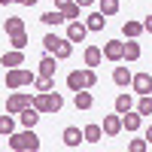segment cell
I'll return each mask as SVG.
<instances>
[{
	"mask_svg": "<svg viewBox=\"0 0 152 152\" xmlns=\"http://www.w3.org/2000/svg\"><path fill=\"white\" fill-rule=\"evenodd\" d=\"M6 146L12 149V152H37L40 149V137L34 134V128H24V131H12L9 137H6Z\"/></svg>",
	"mask_w": 152,
	"mask_h": 152,
	"instance_id": "cell-1",
	"label": "cell"
},
{
	"mask_svg": "<svg viewBox=\"0 0 152 152\" xmlns=\"http://www.w3.org/2000/svg\"><path fill=\"white\" fill-rule=\"evenodd\" d=\"M34 79H37V73L34 70H24V67H9L6 70V88H24V85H34Z\"/></svg>",
	"mask_w": 152,
	"mask_h": 152,
	"instance_id": "cell-2",
	"label": "cell"
},
{
	"mask_svg": "<svg viewBox=\"0 0 152 152\" xmlns=\"http://www.w3.org/2000/svg\"><path fill=\"white\" fill-rule=\"evenodd\" d=\"M31 104H34V94H31V91H18V88H15V91L6 97V113L18 116V113H21L24 107H31Z\"/></svg>",
	"mask_w": 152,
	"mask_h": 152,
	"instance_id": "cell-3",
	"label": "cell"
},
{
	"mask_svg": "<svg viewBox=\"0 0 152 152\" xmlns=\"http://www.w3.org/2000/svg\"><path fill=\"white\" fill-rule=\"evenodd\" d=\"M131 91L140 94H152V73H134L131 76Z\"/></svg>",
	"mask_w": 152,
	"mask_h": 152,
	"instance_id": "cell-4",
	"label": "cell"
},
{
	"mask_svg": "<svg viewBox=\"0 0 152 152\" xmlns=\"http://www.w3.org/2000/svg\"><path fill=\"white\" fill-rule=\"evenodd\" d=\"M104 58L107 61H125V43L122 40H107V46H104Z\"/></svg>",
	"mask_w": 152,
	"mask_h": 152,
	"instance_id": "cell-5",
	"label": "cell"
},
{
	"mask_svg": "<svg viewBox=\"0 0 152 152\" xmlns=\"http://www.w3.org/2000/svg\"><path fill=\"white\" fill-rule=\"evenodd\" d=\"M85 37H88V28H85V21H82V18L67 21V40H70V43H82Z\"/></svg>",
	"mask_w": 152,
	"mask_h": 152,
	"instance_id": "cell-6",
	"label": "cell"
},
{
	"mask_svg": "<svg viewBox=\"0 0 152 152\" xmlns=\"http://www.w3.org/2000/svg\"><path fill=\"white\" fill-rule=\"evenodd\" d=\"M100 128H104V134L107 137H119L125 128H122V113H113V116H104V125H100Z\"/></svg>",
	"mask_w": 152,
	"mask_h": 152,
	"instance_id": "cell-7",
	"label": "cell"
},
{
	"mask_svg": "<svg viewBox=\"0 0 152 152\" xmlns=\"http://www.w3.org/2000/svg\"><path fill=\"white\" fill-rule=\"evenodd\" d=\"M61 140H64V146L67 149H79V143H85V134L79 131V128H64V134H61Z\"/></svg>",
	"mask_w": 152,
	"mask_h": 152,
	"instance_id": "cell-8",
	"label": "cell"
},
{
	"mask_svg": "<svg viewBox=\"0 0 152 152\" xmlns=\"http://www.w3.org/2000/svg\"><path fill=\"white\" fill-rule=\"evenodd\" d=\"M140 125H143V116H140L137 110H128V113H122V128L128 131V134L140 131Z\"/></svg>",
	"mask_w": 152,
	"mask_h": 152,
	"instance_id": "cell-9",
	"label": "cell"
},
{
	"mask_svg": "<svg viewBox=\"0 0 152 152\" xmlns=\"http://www.w3.org/2000/svg\"><path fill=\"white\" fill-rule=\"evenodd\" d=\"M104 24H107V15L104 12H91V15H85V28H88V34H97V31H104Z\"/></svg>",
	"mask_w": 152,
	"mask_h": 152,
	"instance_id": "cell-10",
	"label": "cell"
},
{
	"mask_svg": "<svg viewBox=\"0 0 152 152\" xmlns=\"http://www.w3.org/2000/svg\"><path fill=\"white\" fill-rule=\"evenodd\" d=\"M40 116H43V113L37 110L34 104H31V107H24V110L18 113V119H21V125H24V128H34V125L40 122Z\"/></svg>",
	"mask_w": 152,
	"mask_h": 152,
	"instance_id": "cell-11",
	"label": "cell"
},
{
	"mask_svg": "<svg viewBox=\"0 0 152 152\" xmlns=\"http://www.w3.org/2000/svg\"><path fill=\"white\" fill-rule=\"evenodd\" d=\"M73 104H76V110H91L94 107V97H91L88 88H79V91H73Z\"/></svg>",
	"mask_w": 152,
	"mask_h": 152,
	"instance_id": "cell-12",
	"label": "cell"
},
{
	"mask_svg": "<svg viewBox=\"0 0 152 152\" xmlns=\"http://www.w3.org/2000/svg\"><path fill=\"white\" fill-rule=\"evenodd\" d=\"M0 64H3V67H21V64H24V49H12V52H3Z\"/></svg>",
	"mask_w": 152,
	"mask_h": 152,
	"instance_id": "cell-13",
	"label": "cell"
},
{
	"mask_svg": "<svg viewBox=\"0 0 152 152\" xmlns=\"http://www.w3.org/2000/svg\"><path fill=\"white\" fill-rule=\"evenodd\" d=\"M58 61H67L70 55H73V43L67 40V37H58V43H55V52H52Z\"/></svg>",
	"mask_w": 152,
	"mask_h": 152,
	"instance_id": "cell-14",
	"label": "cell"
},
{
	"mask_svg": "<svg viewBox=\"0 0 152 152\" xmlns=\"http://www.w3.org/2000/svg\"><path fill=\"white\" fill-rule=\"evenodd\" d=\"M67 88H70V91L88 88V82H85V70H70V73H67Z\"/></svg>",
	"mask_w": 152,
	"mask_h": 152,
	"instance_id": "cell-15",
	"label": "cell"
},
{
	"mask_svg": "<svg viewBox=\"0 0 152 152\" xmlns=\"http://www.w3.org/2000/svg\"><path fill=\"white\" fill-rule=\"evenodd\" d=\"M40 21L46 24V28H58V24H64L67 18H64V12H61V9H49V12L40 15Z\"/></svg>",
	"mask_w": 152,
	"mask_h": 152,
	"instance_id": "cell-16",
	"label": "cell"
},
{
	"mask_svg": "<svg viewBox=\"0 0 152 152\" xmlns=\"http://www.w3.org/2000/svg\"><path fill=\"white\" fill-rule=\"evenodd\" d=\"M55 70H58V58L46 52V55L40 58V76H55Z\"/></svg>",
	"mask_w": 152,
	"mask_h": 152,
	"instance_id": "cell-17",
	"label": "cell"
},
{
	"mask_svg": "<svg viewBox=\"0 0 152 152\" xmlns=\"http://www.w3.org/2000/svg\"><path fill=\"white\" fill-rule=\"evenodd\" d=\"M131 76H134V73H131L128 67H116V70H113V82H116L119 88H128V85H131Z\"/></svg>",
	"mask_w": 152,
	"mask_h": 152,
	"instance_id": "cell-18",
	"label": "cell"
},
{
	"mask_svg": "<svg viewBox=\"0 0 152 152\" xmlns=\"http://www.w3.org/2000/svg\"><path fill=\"white\" fill-rule=\"evenodd\" d=\"M100 61H104V49L88 46V49H85V67H97Z\"/></svg>",
	"mask_w": 152,
	"mask_h": 152,
	"instance_id": "cell-19",
	"label": "cell"
},
{
	"mask_svg": "<svg viewBox=\"0 0 152 152\" xmlns=\"http://www.w3.org/2000/svg\"><path fill=\"white\" fill-rule=\"evenodd\" d=\"M122 34L128 37V40H137L140 34H146V31H143V21H125V24H122Z\"/></svg>",
	"mask_w": 152,
	"mask_h": 152,
	"instance_id": "cell-20",
	"label": "cell"
},
{
	"mask_svg": "<svg viewBox=\"0 0 152 152\" xmlns=\"http://www.w3.org/2000/svg\"><path fill=\"white\" fill-rule=\"evenodd\" d=\"M82 134H85V143H100V137H104V128H100V125H85L82 128Z\"/></svg>",
	"mask_w": 152,
	"mask_h": 152,
	"instance_id": "cell-21",
	"label": "cell"
},
{
	"mask_svg": "<svg viewBox=\"0 0 152 152\" xmlns=\"http://www.w3.org/2000/svg\"><path fill=\"white\" fill-rule=\"evenodd\" d=\"M3 31L12 37V34H21L24 31V18H18V15H9L6 21H3Z\"/></svg>",
	"mask_w": 152,
	"mask_h": 152,
	"instance_id": "cell-22",
	"label": "cell"
},
{
	"mask_svg": "<svg viewBox=\"0 0 152 152\" xmlns=\"http://www.w3.org/2000/svg\"><path fill=\"white\" fill-rule=\"evenodd\" d=\"M128 110H134V94L122 91V94L116 97V113H128Z\"/></svg>",
	"mask_w": 152,
	"mask_h": 152,
	"instance_id": "cell-23",
	"label": "cell"
},
{
	"mask_svg": "<svg viewBox=\"0 0 152 152\" xmlns=\"http://www.w3.org/2000/svg\"><path fill=\"white\" fill-rule=\"evenodd\" d=\"M34 88H37V91H52V88H55V76H40V73H37Z\"/></svg>",
	"mask_w": 152,
	"mask_h": 152,
	"instance_id": "cell-24",
	"label": "cell"
},
{
	"mask_svg": "<svg viewBox=\"0 0 152 152\" xmlns=\"http://www.w3.org/2000/svg\"><path fill=\"white\" fill-rule=\"evenodd\" d=\"M119 6H122L119 0H97V9L104 12L107 18H110V15H116V12H119Z\"/></svg>",
	"mask_w": 152,
	"mask_h": 152,
	"instance_id": "cell-25",
	"label": "cell"
},
{
	"mask_svg": "<svg viewBox=\"0 0 152 152\" xmlns=\"http://www.w3.org/2000/svg\"><path fill=\"white\" fill-rule=\"evenodd\" d=\"M12 131H15V119H12V113L0 116V137H9Z\"/></svg>",
	"mask_w": 152,
	"mask_h": 152,
	"instance_id": "cell-26",
	"label": "cell"
},
{
	"mask_svg": "<svg viewBox=\"0 0 152 152\" xmlns=\"http://www.w3.org/2000/svg\"><path fill=\"white\" fill-rule=\"evenodd\" d=\"M137 58H140V43H137V40H128V43H125V61L131 64V61H137Z\"/></svg>",
	"mask_w": 152,
	"mask_h": 152,
	"instance_id": "cell-27",
	"label": "cell"
},
{
	"mask_svg": "<svg viewBox=\"0 0 152 152\" xmlns=\"http://www.w3.org/2000/svg\"><path fill=\"white\" fill-rule=\"evenodd\" d=\"M137 113H140V116H152V97L149 94H140V100H137Z\"/></svg>",
	"mask_w": 152,
	"mask_h": 152,
	"instance_id": "cell-28",
	"label": "cell"
},
{
	"mask_svg": "<svg viewBox=\"0 0 152 152\" xmlns=\"http://www.w3.org/2000/svg\"><path fill=\"white\" fill-rule=\"evenodd\" d=\"M79 9H82V6L73 0V3H67V6L61 9V12H64V18H67V21H76V18H79Z\"/></svg>",
	"mask_w": 152,
	"mask_h": 152,
	"instance_id": "cell-29",
	"label": "cell"
},
{
	"mask_svg": "<svg viewBox=\"0 0 152 152\" xmlns=\"http://www.w3.org/2000/svg\"><path fill=\"white\" fill-rule=\"evenodd\" d=\"M128 149H131V152H146V149H149V140H146V137H137V140L128 143Z\"/></svg>",
	"mask_w": 152,
	"mask_h": 152,
	"instance_id": "cell-30",
	"label": "cell"
},
{
	"mask_svg": "<svg viewBox=\"0 0 152 152\" xmlns=\"http://www.w3.org/2000/svg\"><path fill=\"white\" fill-rule=\"evenodd\" d=\"M49 104H52V113H58L61 107H64V97H61L55 88H52V91H49Z\"/></svg>",
	"mask_w": 152,
	"mask_h": 152,
	"instance_id": "cell-31",
	"label": "cell"
},
{
	"mask_svg": "<svg viewBox=\"0 0 152 152\" xmlns=\"http://www.w3.org/2000/svg\"><path fill=\"white\" fill-rule=\"evenodd\" d=\"M9 40H12V49H24V46H28V34H24V31L21 34H12Z\"/></svg>",
	"mask_w": 152,
	"mask_h": 152,
	"instance_id": "cell-32",
	"label": "cell"
},
{
	"mask_svg": "<svg viewBox=\"0 0 152 152\" xmlns=\"http://www.w3.org/2000/svg\"><path fill=\"white\" fill-rule=\"evenodd\" d=\"M85 82H88V88L97 85V73H94V67H85Z\"/></svg>",
	"mask_w": 152,
	"mask_h": 152,
	"instance_id": "cell-33",
	"label": "cell"
},
{
	"mask_svg": "<svg viewBox=\"0 0 152 152\" xmlns=\"http://www.w3.org/2000/svg\"><path fill=\"white\" fill-rule=\"evenodd\" d=\"M143 31H146V34H152V15H146V18H143Z\"/></svg>",
	"mask_w": 152,
	"mask_h": 152,
	"instance_id": "cell-34",
	"label": "cell"
},
{
	"mask_svg": "<svg viewBox=\"0 0 152 152\" xmlns=\"http://www.w3.org/2000/svg\"><path fill=\"white\" fill-rule=\"evenodd\" d=\"M67 3H73V0H55V9H64Z\"/></svg>",
	"mask_w": 152,
	"mask_h": 152,
	"instance_id": "cell-35",
	"label": "cell"
},
{
	"mask_svg": "<svg viewBox=\"0 0 152 152\" xmlns=\"http://www.w3.org/2000/svg\"><path fill=\"white\" fill-rule=\"evenodd\" d=\"M76 3H79V6H94L97 0H76Z\"/></svg>",
	"mask_w": 152,
	"mask_h": 152,
	"instance_id": "cell-36",
	"label": "cell"
},
{
	"mask_svg": "<svg viewBox=\"0 0 152 152\" xmlns=\"http://www.w3.org/2000/svg\"><path fill=\"white\" fill-rule=\"evenodd\" d=\"M143 137H146V140H149V146H152V125L146 128V134H143Z\"/></svg>",
	"mask_w": 152,
	"mask_h": 152,
	"instance_id": "cell-37",
	"label": "cell"
},
{
	"mask_svg": "<svg viewBox=\"0 0 152 152\" xmlns=\"http://www.w3.org/2000/svg\"><path fill=\"white\" fill-rule=\"evenodd\" d=\"M9 3H24V0H0V6H9Z\"/></svg>",
	"mask_w": 152,
	"mask_h": 152,
	"instance_id": "cell-38",
	"label": "cell"
},
{
	"mask_svg": "<svg viewBox=\"0 0 152 152\" xmlns=\"http://www.w3.org/2000/svg\"><path fill=\"white\" fill-rule=\"evenodd\" d=\"M37 3H40V0H24L21 6H37Z\"/></svg>",
	"mask_w": 152,
	"mask_h": 152,
	"instance_id": "cell-39",
	"label": "cell"
}]
</instances>
